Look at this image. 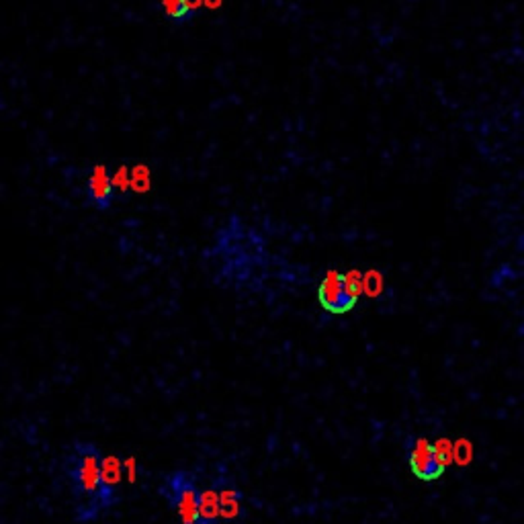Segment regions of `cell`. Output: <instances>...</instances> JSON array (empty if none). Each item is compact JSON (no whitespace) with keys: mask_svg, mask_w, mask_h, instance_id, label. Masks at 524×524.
Wrapping results in <instances>:
<instances>
[{"mask_svg":"<svg viewBox=\"0 0 524 524\" xmlns=\"http://www.w3.org/2000/svg\"><path fill=\"white\" fill-rule=\"evenodd\" d=\"M205 259L218 279L229 285H248L259 274L256 268L268 262V248L256 227L244 219L229 218L218 229Z\"/></svg>","mask_w":524,"mask_h":524,"instance_id":"6da1fadb","label":"cell"},{"mask_svg":"<svg viewBox=\"0 0 524 524\" xmlns=\"http://www.w3.org/2000/svg\"><path fill=\"white\" fill-rule=\"evenodd\" d=\"M103 457L105 455H101L96 444L76 442L64 461V471L68 475L72 496L80 510L78 518L82 521L94 518L98 510H107L103 500V478H101Z\"/></svg>","mask_w":524,"mask_h":524,"instance_id":"7a4b0ae2","label":"cell"},{"mask_svg":"<svg viewBox=\"0 0 524 524\" xmlns=\"http://www.w3.org/2000/svg\"><path fill=\"white\" fill-rule=\"evenodd\" d=\"M360 295L356 277L340 270H328L317 285V304L330 315H344L354 309Z\"/></svg>","mask_w":524,"mask_h":524,"instance_id":"3957f363","label":"cell"},{"mask_svg":"<svg viewBox=\"0 0 524 524\" xmlns=\"http://www.w3.org/2000/svg\"><path fill=\"white\" fill-rule=\"evenodd\" d=\"M162 494L175 508L180 524H201V510H199L201 489L197 487V481L189 471L171 473L164 480Z\"/></svg>","mask_w":524,"mask_h":524,"instance_id":"277c9868","label":"cell"},{"mask_svg":"<svg viewBox=\"0 0 524 524\" xmlns=\"http://www.w3.org/2000/svg\"><path fill=\"white\" fill-rule=\"evenodd\" d=\"M85 197H87L88 207L96 211H107L113 207L117 199V186L107 166L96 164L88 171L87 180H85Z\"/></svg>","mask_w":524,"mask_h":524,"instance_id":"5b68a950","label":"cell"},{"mask_svg":"<svg viewBox=\"0 0 524 524\" xmlns=\"http://www.w3.org/2000/svg\"><path fill=\"white\" fill-rule=\"evenodd\" d=\"M408 461L410 469L418 480H438L444 471V465L438 461L435 446L426 438H414L408 446Z\"/></svg>","mask_w":524,"mask_h":524,"instance_id":"8992f818","label":"cell"},{"mask_svg":"<svg viewBox=\"0 0 524 524\" xmlns=\"http://www.w3.org/2000/svg\"><path fill=\"white\" fill-rule=\"evenodd\" d=\"M101 478H103V500L105 508H111L117 502L119 485L125 478L123 471V461L117 455H105L103 457V467H101Z\"/></svg>","mask_w":524,"mask_h":524,"instance_id":"52a82bcc","label":"cell"},{"mask_svg":"<svg viewBox=\"0 0 524 524\" xmlns=\"http://www.w3.org/2000/svg\"><path fill=\"white\" fill-rule=\"evenodd\" d=\"M219 491V510H221V523L238 524L242 518V491L227 480L219 478L216 480Z\"/></svg>","mask_w":524,"mask_h":524,"instance_id":"ba28073f","label":"cell"},{"mask_svg":"<svg viewBox=\"0 0 524 524\" xmlns=\"http://www.w3.org/2000/svg\"><path fill=\"white\" fill-rule=\"evenodd\" d=\"M156 6L173 25H189L199 12L195 0H156Z\"/></svg>","mask_w":524,"mask_h":524,"instance_id":"9c48e42d","label":"cell"},{"mask_svg":"<svg viewBox=\"0 0 524 524\" xmlns=\"http://www.w3.org/2000/svg\"><path fill=\"white\" fill-rule=\"evenodd\" d=\"M433 446H435V453H437L438 461H440L444 467H448L451 463H455V442H451L448 438H438Z\"/></svg>","mask_w":524,"mask_h":524,"instance_id":"30bf717a","label":"cell"},{"mask_svg":"<svg viewBox=\"0 0 524 524\" xmlns=\"http://www.w3.org/2000/svg\"><path fill=\"white\" fill-rule=\"evenodd\" d=\"M473 461V444L467 438H461L455 442V463L465 467Z\"/></svg>","mask_w":524,"mask_h":524,"instance_id":"8fae6325","label":"cell"},{"mask_svg":"<svg viewBox=\"0 0 524 524\" xmlns=\"http://www.w3.org/2000/svg\"><path fill=\"white\" fill-rule=\"evenodd\" d=\"M123 471H125V480L130 483H135L137 480V459L135 457H128L123 461Z\"/></svg>","mask_w":524,"mask_h":524,"instance_id":"7c38bea8","label":"cell"}]
</instances>
